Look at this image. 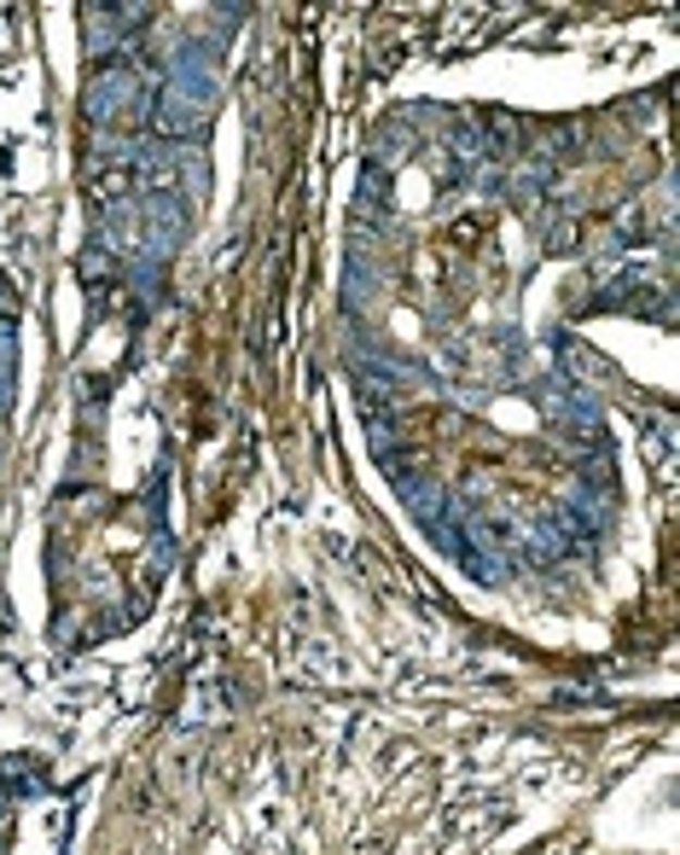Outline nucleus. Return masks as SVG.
Listing matches in <instances>:
<instances>
[{"instance_id":"1","label":"nucleus","mask_w":680,"mask_h":855,"mask_svg":"<svg viewBox=\"0 0 680 855\" xmlns=\"http://www.w3.org/2000/svg\"><path fill=\"white\" fill-rule=\"evenodd\" d=\"M88 106L99 123H111L116 106H134V82L128 76H106V82H94V94H88Z\"/></svg>"}]
</instances>
